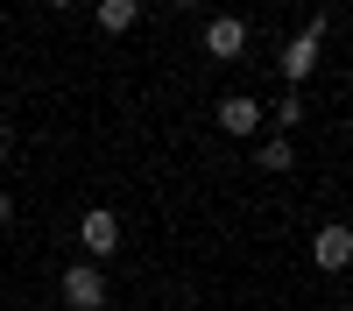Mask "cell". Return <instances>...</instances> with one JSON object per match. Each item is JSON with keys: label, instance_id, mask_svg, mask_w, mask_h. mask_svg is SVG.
I'll list each match as a JSON object with an SVG mask.
<instances>
[{"label": "cell", "instance_id": "6da1fadb", "mask_svg": "<svg viewBox=\"0 0 353 311\" xmlns=\"http://www.w3.org/2000/svg\"><path fill=\"white\" fill-rule=\"evenodd\" d=\"M325 28H332V21L318 14L311 28H297V36H290V50H283V78H290V85H304V78L318 71V50H325Z\"/></svg>", "mask_w": 353, "mask_h": 311}, {"label": "cell", "instance_id": "7a4b0ae2", "mask_svg": "<svg viewBox=\"0 0 353 311\" xmlns=\"http://www.w3.org/2000/svg\"><path fill=\"white\" fill-rule=\"evenodd\" d=\"M78 241H85V254H92V262H106V254L121 248V219H113L106 205H92V212H78Z\"/></svg>", "mask_w": 353, "mask_h": 311}, {"label": "cell", "instance_id": "3957f363", "mask_svg": "<svg viewBox=\"0 0 353 311\" xmlns=\"http://www.w3.org/2000/svg\"><path fill=\"white\" fill-rule=\"evenodd\" d=\"M64 304H71V311H99V304H106V269H92V262L64 269Z\"/></svg>", "mask_w": 353, "mask_h": 311}, {"label": "cell", "instance_id": "277c9868", "mask_svg": "<svg viewBox=\"0 0 353 311\" xmlns=\"http://www.w3.org/2000/svg\"><path fill=\"white\" fill-rule=\"evenodd\" d=\"M241 50H248V21H241V14H219V21H205V57L233 64Z\"/></svg>", "mask_w": 353, "mask_h": 311}, {"label": "cell", "instance_id": "5b68a950", "mask_svg": "<svg viewBox=\"0 0 353 311\" xmlns=\"http://www.w3.org/2000/svg\"><path fill=\"white\" fill-rule=\"evenodd\" d=\"M311 262L318 269H346L353 262V234H346V226H318V234H311Z\"/></svg>", "mask_w": 353, "mask_h": 311}, {"label": "cell", "instance_id": "8992f818", "mask_svg": "<svg viewBox=\"0 0 353 311\" xmlns=\"http://www.w3.org/2000/svg\"><path fill=\"white\" fill-rule=\"evenodd\" d=\"M219 128H226V134H254V128H261V99H254V92H226V99H219Z\"/></svg>", "mask_w": 353, "mask_h": 311}, {"label": "cell", "instance_id": "52a82bcc", "mask_svg": "<svg viewBox=\"0 0 353 311\" xmlns=\"http://www.w3.org/2000/svg\"><path fill=\"white\" fill-rule=\"evenodd\" d=\"M134 21H141V0H99V28L106 36H128Z\"/></svg>", "mask_w": 353, "mask_h": 311}, {"label": "cell", "instance_id": "ba28073f", "mask_svg": "<svg viewBox=\"0 0 353 311\" xmlns=\"http://www.w3.org/2000/svg\"><path fill=\"white\" fill-rule=\"evenodd\" d=\"M290 163H297V149H290V141L276 134V141H261V170H276V177H283V170Z\"/></svg>", "mask_w": 353, "mask_h": 311}, {"label": "cell", "instance_id": "9c48e42d", "mask_svg": "<svg viewBox=\"0 0 353 311\" xmlns=\"http://www.w3.org/2000/svg\"><path fill=\"white\" fill-rule=\"evenodd\" d=\"M276 121H283V128H297V121H304V99H297V92L276 99Z\"/></svg>", "mask_w": 353, "mask_h": 311}, {"label": "cell", "instance_id": "30bf717a", "mask_svg": "<svg viewBox=\"0 0 353 311\" xmlns=\"http://www.w3.org/2000/svg\"><path fill=\"white\" fill-rule=\"evenodd\" d=\"M8 219H14V198H8V191H0V226H8Z\"/></svg>", "mask_w": 353, "mask_h": 311}, {"label": "cell", "instance_id": "8fae6325", "mask_svg": "<svg viewBox=\"0 0 353 311\" xmlns=\"http://www.w3.org/2000/svg\"><path fill=\"white\" fill-rule=\"evenodd\" d=\"M8 149H14V134H8V128H0V163H8Z\"/></svg>", "mask_w": 353, "mask_h": 311}, {"label": "cell", "instance_id": "7c38bea8", "mask_svg": "<svg viewBox=\"0 0 353 311\" xmlns=\"http://www.w3.org/2000/svg\"><path fill=\"white\" fill-rule=\"evenodd\" d=\"M50 8H78V0H50Z\"/></svg>", "mask_w": 353, "mask_h": 311}, {"label": "cell", "instance_id": "4fadbf2b", "mask_svg": "<svg viewBox=\"0 0 353 311\" xmlns=\"http://www.w3.org/2000/svg\"><path fill=\"white\" fill-rule=\"evenodd\" d=\"M170 8H198V0H170Z\"/></svg>", "mask_w": 353, "mask_h": 311}]
</instances>
